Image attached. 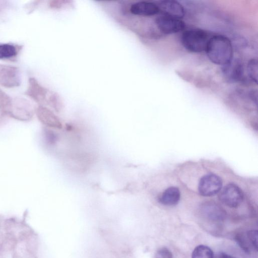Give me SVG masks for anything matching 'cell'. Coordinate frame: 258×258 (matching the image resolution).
<instances>
[{"label":"cell","mask_w":258,"mask_h":258,"mask_svg":"<svg viewBox=\"0 0 258 258\" xmlns=\"http://www.w3.org/2000/svg\"><path fill=\"white\" fill-rule=\"evenodd\" d=\"M6 5L7 4L5 1H0V12L6 7Z\"/></svg>","instance_id":"22"},{"label":"cell","mask_w":258,"mask_h":258,"mask_svg":"<svg viewBox=\"0 0 258 258\" xmlns=\"http://www.w3.org/2000/svg\"><path fill=\"white\" fill-rule=\"evenodd\" d=\"M160 11L165 15L178 19H182L185 14L183 6L178 2L174 0H164L157 5Z\"/></svg>","instance_id":"10"},{"label":"cell","mask_w":258,"mask_h":258,"mask_svg":"<svg viewBox=\"0 0 258 258\" xmlns=\"http://www.w3.org/2000/svg\"><path fill=\"white\" fill-rule=\"evenodd\" d=\"M155 258H173V255L168 248L162 247L156 251Z\"/></svg>","instance_id":"20"},{"label":"cell","mask_w":258,"mask_h":258,"mask_svg":"<svg viewBox=\"0 0 258 258\" xmlns=\"http://www.w3.org/2000/svg\"><path fill=\"white\" fill-rule=\"evenodd\" d=\"M222 73L225 80L229 83L241 81L244 77V67L239 58H233L227 64L222 66Z\"/></svg>","instance_id":"6"},{"label":"cell","mask_w":258,"mask_h":258,"mask_svg":"<svg viewBox=\"0 0 258 258\" xmlns=\"http://www.w3.org/2000/svg\"><path fill=\"white\" fill-rule=\"evenodd\" d=\"M22 46L11 43H0V59L13 60L19 55Z\"/></svg>","instance_id":"13"},{"label":"cell","mask_w":258,"mask_h":258,"mask_svg":"<svg viewBox=\"0 0 258 258\" xmlns=\"http://www.w3.org/2000/svg\"><path fill=\"white\" fill-rule=\"evenodd\" d=\"M130 11L134 15L145 17L154 16L160 12L157 5L146 1L134 3L131 7Z\"/></svg>","instance_id":"12"},{"label":"cell","mask_w":258,"mask_h":258,"mask_svg":"<svg viewBox=\"0 0 258 258\" xmlns=\"http://www.w3.org/2000/svg\"><path fill=\"white\" fill-rule=\"evenodd\" d=\"M216 258H235L225 253H220L217 255Z\"/></svg>","instance_id":"21"},{"label":"cell","mask_w":258,"mask_h":258,"mask_svg":"<svg viewBox=\"0 0 258 258\" xmlns=\"http://www.w3.org/2000/svg\"><path fill=\"white\" fill-rule=\"evenodd\" d=\"M7 112L18 117L27 118L32 115L33 110L28 100L22 97H15L12 98Z\"/></svg>","instance_id":"9"},{"label":"cell","mask_w":258,"mask_h":258,"mask_svg":"<svg viewBox=\"0 0 258 258\" xmlns=\"http://www.w3.org/2000/svg\"><path fill=\"white\" fill-rule=\"evenodd\" d=\"M209 59L213 63L224 66L233 58L230 40L226 36L217 35L211 37L205 50Z\"/></svg>","instance_id":"1"},{"label":"cell","mask_w":258,"mask_h":258,"mask_svg":"<svg viewBox=\"0 0 258 258\" xmlns=\"http://www.w3.org/2000/svg\"><path fill=\"white\" fill-rule=\"evenodd\" d=\"M180 198V191L176 187H170L167 188L162 194L159 202L166 206L176 205Z\"/></svg>","instance_id":"15"},{"label":"cell","mask_w":258,"mask_h":258,"mask_svg":"<svg viewBox=\"0 0 258 258\" xmlns=\"http://www.w3.org/2000/svg\"><path fill=\"white\" fill-rule=\"evenodd\" d=\"M247 72L250 80L253 83L257 82V61L255 58L250 59L247 65Z\"/></svg>","instance_id":"17"},{"label":"cell","mask_w":258,"mask_h":258,"mask_svg":"<svg viewBox=\"0 0 258 258\" xmlns=\"http://www.w3.org/2000/svg\"><path fill=\"white\" fill-rule=\"evenodd\" d=\"M202 215L206 220L213 222H220L226 217L225 211L213 202H206L201 208Z\"/></svg>","instance_id":"8"},{"label":"cell","mask_w":258,"mask_h":258,"mask_svg":"<svg viewBox=\"0 0 258 258\" xmlns=\"http://www.w3.org/2000/svg\"><path fill=\"white\" fill-rule=\"evenodd\" d=\"M236 239L239 246L246 252L249 251L252 247L246 235L245 236L242 234H239L236 236Z\"/></svg>","instance_id":"18"},{"label":"cell","mask_w":258,"mask_h":258,"mask_svg":"<svg viewBox=\"0 0 258 258\" xmlns=\"http://www.w3.org/2000/svg\"><path fill=\"white\" fill-rule=\"evenodd\" d=\"M155 23L159 30L165 34L178 33L184 30L185 27V23L181 19L165 15L157 17Z\"/></svg>","instance_id":"4"},{"label":"cell","mask_w":258,"mask_h":258,"mask_svg":"<svg viewBox=\"0 0 258 258\" xmlns=\"http://www.w3.org/2000/svg\"><path fill=\"white\" fill-rule=\"evenodd\" d=\"M36 113L40 120L45 124L53 127H61V124L59 119L46 108L39 106L36 110Z\"/></svg>","instance_id":"14"},{"label":"cell","mask_w":258,"mask_h":258,"mask_svg":"<svg viewBox=\"0 0 258 258\" xmlns=\"http://www.w3.org/2000/svg\"><path fill=\"white\" fill-rule=\"evenodd\" d=\"M222 186L221 179L214 174L203 176L199 184V191L203 196H212L219 192Z\"/></svg>","instance_id":"7"},{"label":"cell","mask_w":258,"mask_h":258,"mask_svg":"<svg viewBox=\"0 0 258 258\" xmlns=\"http://www.w3.org/2000/svg\"><path fill=\"white\" fill-rule=\"evenodd\" d=\"M243 198L242 190L234 184H229L225 186L219 195L220 200L225 205L231 208L238 206Z\"/></svg>","instance_id":"5"},{"label":"cell","mask_w":258,"mask_h":258,"mask_svg":"<svg viewBox=\"0 0 258 258\" xmlns=\"http://www.w3.org/2000/svg\"><path fill=\"white\" fill-rule=\"evenodd\" d=\"M191 258H214L212 250L205 245H199L194 249Z\"/></svg>","instance_id":"16"},{"label":"cell","mask_w":258,"mask_h":258,"mask_svg":"<svg viewBox=\"0 0 258 258\" xmlns=\"http://www.w3.org/2000/svg\"><path fill=\"white\" fill-rule=\"evenodd\" d=\"M210 38L209 34L200 29H190L185 30L181 35V42L185 49L193 53L205 51Z\"/></svg>","instance_id":"2"},{"label":"cell","mask_w":258,"mask_h":258,"mask_svg":"<svg viewBox=\"0 0 258 258\" xmlns=\"http://www.w3.org/2000/svg\"><path fill=\"white\" fill-rule=\"evenodd\" d=\"M246 236L253 248L257 249V230H251L246 233Z\"/></svg>","instance_id":"19"},{"label":"cell","mask_w":258,"mask_h":258,"mask_svg":"<svg viewBox=\"0 0 258 258\" xmlns=\"http://www.w3.org/2000/svg\"><path fill=\"white\" fill-rule=\"evenodd\" d=\"M25 94L35 101L42 103L46 100L47 91L35 78L31 77Z\"/></svg>","instance_id":"11"},{"label":"cell","mask_w":258,"mask_h":258,"mask_svg":"<svg viewBox=\"0 0 258 258\" xmlns=\"http://www.w3.org/2000/svg\"><path fill=\"white\" fill-rule=\"evenodd\" d=\"M21 83L20 73L17 67L0 64V85L12 88L19 86Z\"/></svg>","instance_id":"3"}]
</instances>
